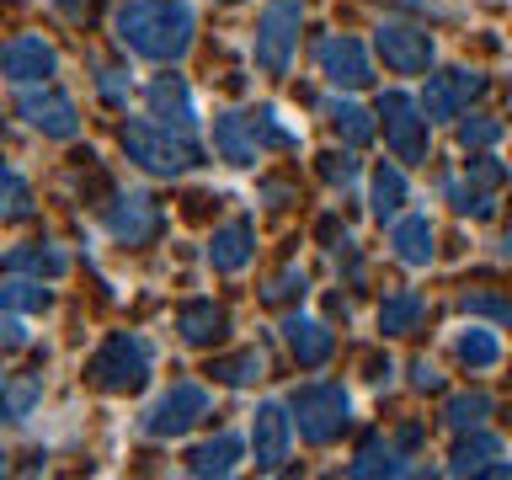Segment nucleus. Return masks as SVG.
<instances>
[{
    "mask_svg": "<svg viewBox=\"0 0 512 480\" xmlns=\"http://www.w3.org/2000/svg\"><path fill=\"white\" fill-rule=\"evenodd\" d=\"M198 32V11L192 0H123L112 16V38L128 54L155 59V64H182Z\"/></svg>",
    "mask_w": 512,
    "mask_h": 480,
    "instance_id": "obj_1",
    "label": "nucleus"
},
{
    "mask_svg": "<svg viewBox=\"0 0 512 480\" xmlns=\"http://www.w3.org/2000/svg\"><path fill=\"white\" fill-rule=\"evenodd\" d=\"M150 374H155V347H150V336H139V331L107 336V342L96 347V358H91V384L107 390V395L144 390Z\"/></svg>",
    "mask_w": 512,
    "mask_h": 480,
    "instance_id": "obj_2",
    "label": "nucleus"
},
{
    "mask_svg": "<svg viewBox=\"0 0 512 480\" xmlns=\"http://www.w3.org/2000/svg\"><path fill=\"white\" fill-rule=\"evenodd\" d=\"M288 411H294L299 438L315 443V448L336 443L352 427V395L342 390V384H326V379H320V384H299V390L288 395Z\"/></svg>",
    "mask_w": 512,
    "mask_h": 480,
    "instance_id": "obj_3",
    "label": "nucleus"
},
{
    "mask_svg": "<svg viewBox=\"0 0 512 480\" xmlns=\"http://www.w3.org/2000/svg\"><path fill=\"white\" fill-rule=\"evenodd\" d=\"M123 150L150 176H187L198 166V150L187 144V134H171L166 123H144V118L123 123Z\"/></svg>",
    "mask_w": 512,
    "mask_h": 480,
    "instance_id": "obj_4",
    "label": "nucleus"
},
{
    "mask_svg": "<svg viewBox=\"0 0 512 480\" xmlns=\"http://www.w3.org/2000/svg\"><path fill=\"white\" fill-rule=\"evenodd\" d=\"M299 27H304V0H267L262 22H256V70L262 75H288L299 54Z\"/></svg>",
    "mask_w": 512,
    "mask_h": 480,
    "instance_id": "obj_5",
    "label": "nucleus"
},
{
    "mask_svg": "<svg viewBox=\"0 0 512 480\" xmlns=\"http://www.w3.org/2000/svg\"><path fill=\"white\" fill-rule=\"evenodd\" d=\"M203 416H208V390L203 384H171V390L139 416V432L144 438H182V432H192L203 422Z\"/></svg>",
    "mask_w": 512,
    "mask_h": 480,
    "instance_id": "obj_6",
    "label": "nucleus"
},
{
    "mask_svg": "<svg viewBox=\"0 0 512 480\" xmlns=\"http://www.w3.org/2000/svg\"><path fill=\"white\" fill-rule=\"evenodd\" d=\"M379 118H384V139H390V150L406 160V166H416V160H427V112L416 96L406 91H384L379 96Z\"/></svg>",
    "mask_w": 512,
    "mask_h": 480,
    "instance_id": "obj_7",
    "label": "nucleus"
},
{
    "mask_svg": "<svg viewBox=\"0 0 512 480\" xmlns=\"http://www.w3.org/2000/svg\"><path fill=\"white\" fill-rule=\"evenodd\" d=\"M16 112L27 118V128H38L48 139H75L80 134V112L70 102V91H59L54 80H38V86H22L16 96Z\"/></svg>",
    "mask_w": 512,
    "mask_h": 480,
    "instance_id": "obj_8",
    "label": "nucleus"
},
{
    "mask_svg": "<svg viewBox=\"0 0 512 480\" xmlns=\"http://www.w3.org/2000/svg\"><path fill=\"white\" fill-rule=\"evenodd\" d=\"M294 411L283 406V400H262V406L251 411V459L256 470H283L288 454H294Z\"/></svg>",
    "mask_w": 512,
    "mask_h": 480,
    "instance_id": "obj_9",
    "label": "nucleus"
},
{
    "mask_svg": "<svg viewBox=\"0 0 512 480\" xmlns=\"http://www.w3.org/2000/svg\"><path fill=\"white\" fill-rule=\"evenodd\" d=\"M374 48H379V59L390 64L395 75H427L432 59H438L432 32L416 27V22H384L379 38H374Z\"/></svg>",
    "mask_w": 512,
    "mask_h": 480,
    "instance_id": "obj_10",
    "label": "nucleus"
},
{
    "mask_svg": "<svg viewBox=\"0 0 512 480\" xmlns=\"http://www.w3.org/2000/svg\"><path fill=\"white\" fill-rule=\"evenodd\" d=\"M480 96H486V75L480 70H443V75L427 80L422 112H427V123H454L470 112V102H480Z\"/></svg>",
    "mask_w": 512,
    "mask_h": 480,
    "instance_id": "obj_11",
    "label": "nucleus"
},
{
    "mask_svg": "<svg viewBox=\"0 0 512 480\" xmlns=\"http://www.w3.org/2000/svg\"><path fill=\"white\" fill-rule=\"evenodd\" d=\"M54 70H59V54L43 32H22V38H11L0 48V75H6L11 86H38V80H48Z\"/></svg>",
    "mask_w": 512,
    "mask_h": 480,
    "instance_id": "obj_12",
    "label": "nucleus"
},
{
    "mask_svg": "<svg viewBox=\"0 0 512 480\" xmlns=\"http://www.w3.org/2000/svg\"><path fill=\"white\" fill-rule=\"evenodd\" d=\"M144 107H150L155 123L176 128V134H198V102H192V86L182 75H155L150 86H144Z\"/></svg>",
    "mask_w": 512,
    "mask_h": 480,
    "instance_id": "obj_13",
    "label": "nucleus"
},
{
    "mask_svg": "<svg viewBox=\"0 0 512 480\" xmlns=\"http://www.w3.org/2000/svg\"><path fill=\"white\" fill-rule=\"evenodd\" d=\"M315 64H320V75L331 80V86H342V91H363L368 80H374V64H368V48L358 38H347V32H336V38H326L315 48Z\"/></svg>",
    "mask_w": 512,
    "mask_h": 480,
    "instance_id": "obj_14",
    "label": "nucleus"
},
{
    "mask_svg": "<svg viewBox=\"0 0 512 480\" xmlns=\"http://www.w3.org/2000/svg\"><path fill=\"white\" fill-rule=\"evenodd\" d=\"M107 235L118 240V246H150L160 235V203L150 192H123L107 214Z\"/></svg>",
    "mask_w": 512,
    "mask_h": 480,
    "instance_id": "obj_15",
    "label": "nucleus"
},
{
    "mask_svg": "<svg viewBox=\"0 0 512 480\" xmlns=\"http://www.w3.org/2000/svg\"><path fill=\"white\" fill-rule=\"evenodd\" d=\"M214 155L230 160V166H251L262 155V134H256L251 112H219L214 118Z\"/></svg>",
    "mask_w": 512,
    "mask_h": 480,
    "instance_id": "obj_16",
    "label": "nucleus"
},
{
    "mask_svg": "<svg viewBox=\"0 0 512 480\" xmlns=\"http://www.w3.org/2000/svg\"><path fill=\"white\" fill-rule=\"evenodd\" d=\"M283 342H288V352H294L299 368H320V363H331V352H336L331 326L315 320V315H288L283 320Z\"/></svg>",
    "mask_w": 512,
    "mask_h": 480,
    "instance_id": "obj_17",
    "label": "nucleus"
},
{
    "mask_svg": "<svg viewBox=\"0 0 512 480\" xmlns=\"http://www.w3.org/2000/svg\"><path fill=\"white\" fill-rule=\"evenodd\" d=\"M448 475H512V459H502V443L491 438V432L475 427V438H464L454 454L443 464Z\"/></svg>",
    "mask_w": 512,
    "mask_h": 480,
    "instance_id": "obj_18",
    "label": "nucleus"
},
{
    "mask_svg": "<svg viewBox=\"0 0 512 480\" xmlns=\"http://www.w3.org/2000/svg\"><path fill=\"white\" fill-rule=\"evenodd\" d=\"M0 272H22V278H64L70 272V251L54 246V240H32V246H16L0 256Z\"/></svg>",
    "mask_w": 512,
    "mask_h": 480,
    "instance_id": "obj_19",
    "label": "nucleus"
},
{
    "mask_svg": "<svg viewBox=\"0 0 512 480\" xmlns=\"http://www.w3.org/2000/svg\"><path fill=\"white\" fill-rule=\"evenodd\" d=\"M176 331H182L187 347H214L219 336L230 331V315H224L214 299H192V304L176 310Z\"/></svg>",
    "mask_w": 512,
    "mask_h": 480,
    "instance_id": "obj_20",
    "label": "nucleus"
},
{
    "mask_svg": "<svg viewBox=\"0 0 512 480\" xmlns=\"http://www.w3.org/2000/svg\"><path fill=\"white\" fill-rule=\"evenodd\" d=\"M432 219L427 214H400L390 224V251H395V262H406V267H427L432 262Z\"/></svg>",
    "mask_w": 512,
    "mask_h": 480,
    "instance_id": "obj_21",
    "label": "nucleus"
},
{
    "mask_svg": "<svg viewBox=\"0 0 512 480\" xmlns=\"http://www.w3.org/2000/svg\"><path fill=\"white\" fill-rule=\"evenodd\" d=\"M256 256V230L246 219L224 224V230H214V240H208V267L214 272H240Z\"/></svg>",
    "mask_w": 512,
    "mask_h": 480,
    "instance_id": "obj_22",
    "label": "nucleus"
},
{
    "mask_svg": "<svg viewBox=\"0 0 512 480\" xmlns=\"http://www.w3.org/2000/svg\"><path fill=\"white\" fill-rule=\"evenodd\" d=\"M406 171L400 166H374V176H368V214H374L379 224H395L400 208H406Z\"/></svg>",
    "mask_w": 512,
    "mask_h": 480,
    "instance_id": "obj_23",
    "label": "nucleus"
},
{
    "mask_svg": "<svg viewBox=\"0 0 512 480\" xmlns=\"http://www.w3.org/2000/svg\"><path fill=\"white\" fill-rule=\"evenodd\" d=\"M240 454H246V443L235 438V432H219V438L198 443L187 454V470L192 475H235L240 470Z\"/></svg>",
    "mask_w": 512,
    "mask_h": 480,
    "instance_id": "obj_24",
    "label": "nucleus"
},
{
    "mask_svg": "<svg viewBox=\"0 0 512 480\" xmlns=\"http://www.w3.org/2000/svg\"><path fill=\"white\" fill-rule=\"evenodd\" d=\"M416 464H411V454H406V443H368L358 459L347 464V475H411Z\"/></svg>",
    "mask_w": 512,
    "mask_h": 480,
    "instance_id": "obj_25",
    "label": "nucleus"
},
{
    "mask_svg": "<svg viewBox=\"0 0 512 480\" xmlns=\"http://www.w3.org/2000/svg\"><path fill=\"white\" fill-rule=\"evenodd\" d=\"M454 358L470 368V374H480V368L502 363V342H496V331H486V326H464L454 336Z\"/></svg>",
    "mask_w": 512,
    "mask_h": 480,
    "instance_id": "obj_26",
    "label": "nucleus"
},
{
    "mask_svg": "<svg viewBox=\"0 0 512 480\" xmlns=\"http://www.w3.org/2000/svg\"><path fill=\"white\" fill-rule=\"evenodd\" d=\"M326 118H331V128H336V139H342V144H352V150H358V144H368V139L379 134L374 112H368V107H358V102H342V96H336V102L326 107Z\"/></svg>",
    "mask_w": 512,
    "mask_h": 480,
    "instance_id": "obj_27",
    "label": "nucleus"
},
{
    "mask_svg": "<svg viewBox=\"0 0 512 480\" xmlns=\"http://www.w3.org/2000/svg\"><path fill=\"white\" fill-rule=\"evenodd\" d=\"M422 315H427V299L416 294V288H406V294H390L379 304V331L384 336H406L422 326Z\"/></svg>",
    "mask_w": 512,
    "mask_h": 480,
    "instance_id": "obj_28",
    "label": "nucleus"
},
{
    "mask_svg": "<svg viewBox=\"0 0 512 480\" xmlns=\"http://www.w3.org/2000/svg\"><path fill=\"white\" fill-rule=\"evenodd\" d=\"M38 400H43V374H22V379L0 384V422H6V427L27 422Z\"/></svg>",
    "mask_w": 512,
    "mask_h": 480,
    "instance_id": "obj_29",
    "label": "nucleus"
},
{
    "mask_svg": "<svg viewBox=\"0 0 512 480\" xmlns=\"http://www.w3.org/2000/svg\"><path fill=\"white\" fill-rule=\"evenodd\" d=\"M48 304H54V288H43V278H22V272H11V283H0V310L32 315V310H48Z\"/></svg>",
    "mask_w": 512,
    "mask_h": 480,
    "instance_id": "obj_30",
    "label": "nucleus"
},
{
    "mask_svg": "<svg viewBox=\"0 0 512 480\" xmlns=\"http://www.w3.org/2000/svg\"><path fill=\"white\" fill-rule=\"evenodd\" d=\"M491 395L486 390H470V395H448V406H443V427H454V432H475V427H486V416H491Z\"/></svg>",
    "mask_w": 512,
    "mask_h": 480,
    "instance_id": "obj_31",
    "label": "nucleus"
},
{
    "mask_svg": "<svg viewBox=\"0 0 512 480\" xmlns=\"http://www.w3.org/2000/svg\"><path fill=\"white\" fill-rule=\"evenodd\" d=\"M32 208H38V203H32L27 176L0 160V219H32Z\"/></svg>",
    "mask_w": 512,
    "mask_h": 480,
    "instance_id": "obj_32",
    "label": "nucleus"
},
{
    "mask_svg": "<svg viewBox=\"0 0 512 480\" xmlns=\"http://www.w3.org/2000/svg\"><path fill=\"white\" fill-rule=\"evenodd\" d=\"M262 374H267V358H262V347H246L240 358H219V363H214V379L235 384V390H246V384H256Z\"/></svg>",
    "mask_w": 512,
    "mask_h": 480,
    "instance_id": "obj_33",
    "label": "nucleus"
},
{
    "mask_svg": "<svg viewBox=\"0 0 512 480\" xmlns=\"http://www.w3.org/2000/svg\"><path fill=\"white\" fill-rule=\"evenodd\" d=\"M443 198L454 203V214H470V219H491V214H496V198H491L480 182L464 187V182H454V176H448V182H443Z\"/></svg>",
    "mask_w": 512,
    "mask_h": 480,
    "instance_id": "obj_34",
    "label": "nucleus"
},
{
    "mask_svg": "<svg viewBox=\"0 0 512 480\" xmlns=\"http://www.w3.org/2000/svg\"><path fill=\"white\" fill-rule=\"evenodd\" d=\"M251 118H256V134H262V150H299V139H304V134L283 123V112H278V107H256Z\"/></svg>",
    "mask_w": 512,
    "mask_h": 480,
    "instance_id": "obj_35",
    "label": "nucleus"
},
{
    "mask_svg": "<svg viewBox=\"0 0 512 480\" xmlns=\"http://www.w3.org/2000/svg\"><path fill=\"white\" fill-rule=\"evenodd\" d=\"M496 139H502V118H486V112H475V118L459 123V144H464V150H491Z\"/></svg>",
    "mask_w": 512,
    "mask_h": 480,
    "instance_id": "obj_36",
    "label": "nucleus"
},
{
    "mask_svg": "<svg viewBox=\"0 0 512 480\" xmlns=\"http://www.w3.org/2000/svg\"><path fill=\"white\" fill-rule=\"evenodd\" d=\"M320 176H326V187L347 192L352 182H358V155H352V150H331V155H320Z\"/></svg>",
    "mask_w": 512,
    "mask_h": 480,
    "instance_id": "obj_37",
    "label": "nucleus"
},
{
    "mask_svg": "<svg viewBox=\"0 0 512 480\" xmlns=\"http://www.w3.org/2000/svg\"><path fill=\"white\" fill-rule=\"evenodd\" d=\"M304 288H310L304 267H283L278 278H272V283L262 288V299H267V304H288V299H304Z\"/></svg>",
    "mask_w": 512,
    "mask_h": 480,
    "instance_id": "obj_38",
    "label": "nucleus"
},
{
    "mask_svg": "<svg viewBox=\"0 0 512 480\" xmlns=\"http://www.w3.org/2000/svg\"><path fill=\"white\" fill-rule=\"evenodd\" d=\"M464 315H486V320H502V326H512V299L502 294H464Z\"/></svg>",
    "mask_w": 512,
    "mask_h": 480,
    "instance_id": "obj_39",
    "label": "nucleus"
},
{
    "mask_svg": "<svg viewBox=\"0 0 512 480\" xmlns=\"http://www.w3.org/2000/svg\"><path fill=\"white\" fill-rule=\"evenodd\" d=\"M96 91H102V102L123 107V102H128V91H134V80H128L123 70H112V64H96Z\"/></svg>",
    "mask_w": 512,
    "mask_h": 480,
    "instance_id": "obj_40",
    "label": "nucleus"
},
{
    "mask_svg": "<svg viewBox=\"0 0 512 480\" xmlns=\"http://www.w3.org/2000/svg\"><path fill=\"white\" fill-rule=\"evenodd\" d=\"M22 347H32L27 320L16 315V310H0V352H22Z\"/></svg>",
    "mask_w": 512,
    "mask_h": 480,
    "instance_id": "obj_41",
    "label": "nucleus"
},
{
    "mask_svg": "<svg viewBox=\"0 0 512 480\" xmlns=\"http://www.w3.org/2000/svg\"><path fill=\"white\" fill-rule=\"evenodd\" d=\"M411 390L438 395V390H443V374H438V368H432L427 358H416V363H411Z\"/></svg>",
    "mask_w": 512,
    "mask_h": 480,
    "instance_id": "obj_42",
    "label": "nucleus"
},
{
    "mask_svg": "<svg viewBox=\"0 0 512 480\" xmlns=\"http://www.w3.org/2000/svg\"><path fill=\"white\" fill-rule=\"evenodd\" d=\"M470 176H475L480 187H496V182H502V166H496V160H475Z\"/></svg>",
    "mask_w": 512,
    "mask_h": 480,
    "instance_id": "obj_43",
    "label": "nucleus"
},
{
    "mask_svg": "<svg viewBox=\"0 0 512 480\" xmlns=\"http://www.w3.org/2000/svg\"><path fill=\"white\" fill-rule=\"evenodd\" d=\"M54 6H59L64 16H70V22H80V16H91V6H96V0H54Z\"/></svg>",
    "mask_w": 512,
    "mask_h": 480,
    "instance_id": "obj_44",
    "label": "nucleus"
},
{
    "mask_svg": "<svg viewBox=\"0 0 512 480\" xmlns=\"http://www.w3.org/2000/svg\"><path fill=\"white\" fill-rule=\"evenodd\" d=\"M502 256H512V230L502 235Z\"/></svg>",
    "mask_w": 512,
    "mask_h": 480,
    "instance_id": "obj_45",
    "label": "nucleus"
},
{
    "mask_svg": "<svg viewBox=\"0 0 512 480\" xmlns=\"http://www.w3.org/2000/svg\"><path fill=\"white\" fill-rule=\"evenodd\" d=\"M0 475H6V448H0Z\"/></svg>",
    "mask_w": 512,
    "mask_h": 480,
    "instance_id": "obj_46",
    "label": "nucleus"
},
{
    "mask_svg": "<svg viewBox=\"0 0 512 480\" xmlns=\"http://www.w3.org/2000/svg\"><path fill=\"white\" fill-rule=\"evenodd\" d=\"M0 384H6V379H0Z\"/></svg>",
    "mask_w": 512,
    "mask_h": 480,
    "instance_id": "obj_47",
    "label": "nucleus"
}]
</instances>
